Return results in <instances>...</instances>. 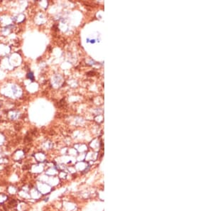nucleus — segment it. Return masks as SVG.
<instances>
[{
    "label": "nucleus",
    "instance_id": "1",
    "mask_svg": "<svg viewBox=\"0 0 213 211\" xmlns=\"http://www.w3.org/2000/svg\"><path fill=\"white\" fill-rule=\"evenodd\" d=\"M27 78H29L30 80H31L32 81L34 80V77H33V73H29L27 75Z\"/></svg>",
    "mask_w": 213,
    "mask_h": 211
}]
</instances>
